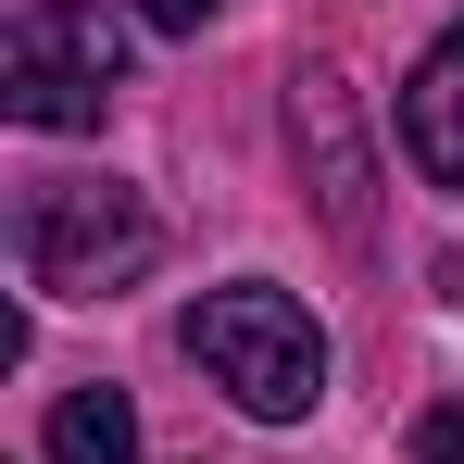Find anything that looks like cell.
Here are the masks:
<instances>
[{"mask_svg":"<svg viewBox=\"0 0 464 464\" xmlns=\"http://www.w3.org/2000/svg\"><path fill=\"white\" fill-rule=\"evenodd\" d=\"M188 364L227 389L238 414L302 427L314 401H326V326H314L276 276H227V289H201V302H188Z\"/></svg>","mask_w":464,"mask_h":464,"instance_id":"obj_1","label":"cell"},{"mask_svg":"<svg viewBox=\"0 0 464 464\" xmlns=\"http://www.w3.org/2000/svg\"><path fill=\"white\" fill-rule=\"evenodd\" d=\"M13 251H25V289L113 302V289H139L163 264V214H151V188H126V176H38L25 214H13Z\"/></svg>","mask_w":464,"mask_h":464,"instance_id":"obj_2","label":"cell"},{"mask_svg":"<svg viewBox=\"0 0 464 464\" xmlns=\"http://www.w3.org/2000/svg\"><path fill=\"white\" fill-rule=\"evenodd\" d=\"M126 88V25L101 0H25L13 38H0V113L63 139V126H101Z\"/></svg>","mask_w":464,"mask_h":464,"instance_id":"obj_3","label":"cell"},{"mask_svg":"<svg viewBox=\"0 0 464 464\" xmlns=\"http://www.w3.org/2000/svg\"><path fill=\"white\" fill-rule=\"evenodd\" d=\"M401 151L427 188H464V25H440L427 63L401 76Z\"/></svg>","mask_w":464,"mask_h":464,"instance_id":"obj_4","label":"cell"},{"mask_svg":"<svg viewBox=\"0 0 464 464\" xmlns=\"http://www.w3.org/2000/svg\"><path fill=\"white\" fill-rule=\"evenodd\" d=\"M289 126H302V151H314L326 227L364 238V139H352V88H339V76H302V88H289Z\"/></svg>","mask_w":464,"mask_h":464,"instance_id":"obj_5","label":"cell"},{"mask_svg":"<svg viewBox=\"0 0 464 464\" xmlns=\"http://www.w3.org/2000/svg\"><path fill=\"white\" fill-rule=\"evenodd\" d=\"M38 452H51V464H139V401H126L113 377L63 389V401H51V427H38Z\"/></svg>","mask_w":464,"mask_h":464,"instance_id":"obj_6","label":"cell"},{"mask_svg":"<svg viewBox=\"0 0 464 464\" xmlns=\"http://www.w3.org/2000/svg\"><path fill=\"white\" fill-rule=\"evenodd\" d=\"M414 464H464V401H427L414 414Z\"/></svg>","mask_w":464,"mask_h":464,"instance_id":"obj_7","label":"cell"},{"mask_svg":"<svg viewBox=\"0 0 464 464\" xmlns=\"http://www.w3.org/2000/svg\"><path fill=\"white\" fill-rule=\"evenodd\" d=\"M126 13H139L151 38H201V25H214V0H126Z\"/></svg>","mask_w":464,"mask_h":464,"instance_id":"obj_8","label":"cell"}]
</instances>
